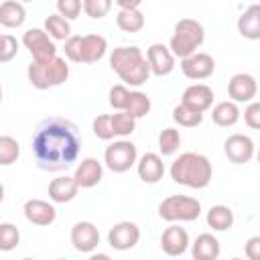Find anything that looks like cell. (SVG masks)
Returning <instances> with one entry per match:
<instances>
[{"label": "cell", "instance_id": "6da1fadb", "mask_svg": "<svg viewBox=\"0 0 260 260\" xmlns=\"http://www.w3.org/2000/svg\"><path fill=\"white\" fill-rule=\"evenodd\" d=\"M81 150V136L73 122L53 116L39 124L32 136V154L39 169L43 171H65L69 169Z\"/></svg>", "mask_w": 260, "mask_h": 260}, {"label": "cell", "instance_id": "7a4b0ae2", "mask_svg": "<svg viewBox=\"0 0 260 260\" xmlns=\"http://www.w3.org/2000/svg\"><path fill=\"white\" fill-rule=\"evenodd\" d=\"M110 67L112 71L124 81V85L140 87L150 77V67L146 57L138 47H116L110 53Z\"/></svg>", "mask_w": 260, "mask_h": 260}, {"label": "cell", "instance_id": "3957f363", "mask_svg": "<svg viewBox=\"0 0 260 260\" xmlns=\"http://www.w3.org/2000/svg\"><path fill=\"white\" fill-rule=\"evenodd\" d=\"M211 162L201 152H183L171 165V179L189 189H205L211 183Z\"/></svg>", "mask_w": 260, "mask_h": 260}, {"label": "cell", "instance_id": "277c9868", "mask_svg": "<svg viewBox=\"0 0 260 260\" xmlns=\"http://www.w3.org/2000/svg\"><path fill=\"white\" fill-rule=\"evenodd\" d=\"M28 83L37 89H49L57 87L67 81L69 77V65L65 57L53 55L49 59H32L26 67Z\"/></svg>", "mask_w": 260, "mask_h": 260}, {"label": "cell", "instance_id": "5b68a950", "mask_svg": "<svg viewBox=\"0 0 260 260\" xmlns=\"http://www.w3.org/2000/svg\"><path fill=\"white\" fill-rule=\"evenodd\" d=\"M205 41V28L195 18H181L175 24L173 37L169 41V49L175 55V59H183L191 53H195Z\"/></svg>", "mask_w": 260, "mask_h": 260}, {"label": "cell", "instance_id": "8992f818", "mask_svg": "<svg viewBox=\"0 0 260 260\" xmlns=\"http://www.w3.org/2000/svg\"><path fill=\"white\" fill-rule=\"evenodd\" d=\"M65 57L73 63H98L106 51H108V41L98 35L89 32L83 37H69L65 41Z\"/></svg>", "mask_w": 260, "mask_h": 260}, {"label": "cell", "instance_id": "52a82bcc", "mask_svg": "<svg viewBox=\"0 0 260 260\" xmlns=\"http://www.w3.org/2000/svg\"><path fill=\"white\" fill-rule=\"evenodd\" d=\"M158 215L169 223L195 221L201 215V201L189 195H169L158 203Z\"/></svg>", "mask_w": 260, "mask_h": 260}, {"label": "cell", "instance_id": "ba28073f", "mask_svg": "<svg viewBox=\"0 0 260 260\" xmlns=\"http://www.w3.org/2000/svg\"><path fill=\"white\" fill-rule=\"evenodd\" d=\"M136 160H138L136 144L126 138L112 142L104 152V162L112 173H126L136 165Z\"/></svg>", "mask_w": 260, "mask_h": 260}, {"label": "cell", "instance_id": "9c48e42d", "mask_svg": "<svg viewBox=\"0 0 260 260\" xmlns=\"http://www.w3.org/2000/svg\"><path fill=\"white\" fill-rule=\"evenodd\" d=\"M181 71H183V75L187 79H193V81L207 79L215 71V59L209 53L195 51V53H191V55L181 59Z\"/></svg>", "mask_w": 260, "mask_h": 260}, {"label": "cell", "instance_id": "30bf717a", "mask_svg": "<svg viewBox=\"0 0 260 260\" xmlns=\"http://www.w3.org/2000/svg\"><path fill=\"white\" fill-rule=\"evenodd\" d=\"M71 246L79 254H91L100 246V230L91 221H77L71 228Z\"/></svg>", "mask_w": 260, "mask_h": 260}, {"label": "cell", "instance_id": "8fae6325", "mask_svg": "<svg viewBox=\"0 0 260 260\" xmlns=\"http://www.w3.org/2000/svg\"><path fill=\"white\" fill-rule=\"evenodd\" d=\"M22 45L28 49L32 59H49L57 55V45L45 32V28H28L22 35Z\"/></svg>", "mask_w": 260, "mask_h": 260}, {"label": "cell", "instance_id": "7c38bea8", "mask_svg": "<svg viewBox=\"0 0 260 260\" xmlns=\"http://www.w3.org/2000/svg\"><path fill=\"white\" fill-rule=\"evenodd\" d=\"M138 242H140V228L134 221H118L108 232V244L118 252L132 250Z\"/></svg>", "mask_w": 260, "mask_h": 260}, {"label": "cell", "instance_id": "4fadbf2b", "mask_svg": "<svg viewBox=\"0 0 260 260\" xmlns=\"http://www.w3.org/2000/svg\"><path fill=\"white\" fill-rule=\"evenodd\" d=\"M254 140L248 134H232L223 142V152L234 165H246L254 158Z\"/></svg>", "mask_w": 260, "mask_h": 260}, {"label": "cell", "instance_id": "5bb4252c", "mask_svg": "<svg viewBox=\"0 0 260 260\" xmlns=\"http://www.w3.org/2000/svg\"><path fill=\"white\" fill-rule=\"evenodd\" d=\"M258 93V83L256 77L250 73H236L230 77L228 81V95L232 102L236 104H248L252 100H256Z\"/></svg>", "mask_w": 260, "mask_h": 260}, {"label": "cell", "instance_id": "9a60e30c", "mask_svg": "<svg viewBox=\"0 0 260 260\" xmlns=\"http://www.w3.org/2000/svg\"><path fill=\"white\" fill-rule=\"evenodd\" d=\"M146 61H148L150 73L152 75H158V77L169 75L175 69V55L162 43H152L146 49Z\"/></svg>", "mask_w": 260, "mask_h": 260}, {"label": "cell", "instance_id": "2e32d148", "mask_svg": "<svg viewBox=\"0 0 260 260\" xmlns=\"http://www.w3.org/2000/svg\"><path fill=\"white\" fill-rule=\"evenodd\" d=\"M189 234L185 228L173 223L169 225L160 236V248L167 256H183L189 248Z\"/></svg>", "mask_w": 260, "mask_h": 260}, {"label": "cell", "instance_id": "e0dca14e", "mask_svg": "<svg viewBox=\"0 0 260 260\" xmlns=\"http://www.w3.org/2000/svg\"><path fill=\"white\" fill-rule=\"evenodd\" d=\"M24 217L28 223L32 225H51L57 217V209L53 203L45 201V199H28L24 201Z\"/></svg>", "mask_w": 260, "mask_h": 260}, {"label": "cell", "instance_id": "ac0fdd59", "mask_svg": "<svg viewBox=\"0 0 260 260\" xmlns=\"http://www.w3.org/2000/svg\"><path fill=\"white\" fill-rule=\"evenodd\" d=\"M73 179L79 185V189H91L104 179V165L98 158L87 156L77 165Z\"/></svg>", "mask_w": 260, "mask_h": 260}, {"label": "cell", "instance_id": "d6986e66", "mask_svg": "<svg viewBox=\"0 0 260 260\" xmlns=\"http://www.w3.org/2000/svg\"><path fill=\"white\" fill-rule=\"evenodd\" d=\"M136 171H138V177L140 181L152 185V183H158L165 175V162H162V156L158 152H144L138 160H136Z\"/></svg>", "mask_w": 260, "mask_h": 260}, {"label": "cell", "instance_id": "ffe728a7", "mask_svg": "<svg viewBox=\"0 0 260 260\" xmlns=\"http://www.w3.org/2000/svg\"><path fill=\"white\" fill-rule=\"evenodd\" d=\"M213 89L205 83H193L189 87H185L183 95H181V104L197 110V112H207L213 104Z\"/></svg>", "mask_w": 260, "mask_h": 260}, {"label": "cell", "instance_id": "44dd1931", "mask_svg": "<svg viewBox=\"0 0 260 260\" xmlns=\"http://www.w3.org/2000/svg\"><path fill=\"white\" fill-rule=\"evenodd\" d=\"M47 191H49V199H51L53 203H69V201H73V199L77 197L79 185L75 183L73 177L63 175V177L53 179V181L49 183V189H47Z\"/></svg>", "mask_w": 260, "mask_h": 260}, {"label": "cell", "instance_id": "7402d4cb", "mask_svg": "<svg viewBox=\"0 0 260 260\" xmlns=\"http://www.w3.org/2000/svg\"><path fill=\"white\" fill-rule=\"evenodd\" d=\"M238 32L248 41L260 39V6L252 4L238 16Z\"/></svg>", "mask_w": 260, "mask_h": 260}, {"label": "cell", "instance_id": "603a6c76", "mask_svg": "<svg viewBox=\"0 0 260 260\" xmlns=\"http://www.w3.org/2000/svg\"><path fill=\"white\" fill-rule=\"evenodd\" d=\"M191 246V254L195 260H217L219 258V240L213 234H199Z\"/></svg>", "mask_w": 260, "mask_h": 260}, {"label": "cell", "instance_id": "cb8c5ba5", "mask_svg": "<svg viewBox=\"0 0 260 260\" xmlns=\"http://www.w3.org/2000/svg\"><path fill=\"white\" fill-rule=\"evenodd\" d=\"M26 20V10L18 0H4L0 4V24L4 28H18Z\"/></svg>", "mask_w": 260, "mask_h": 260}, {"label": "cell", "instance_id": "d4e9b609", "mask_svg": "<svg viewBox=\"0 0 260 260\" xmlns=\"http://www.w3.org/2000/svg\"><path fill=\"white\" fill-rule=\"evenodd\" d=\"M240 108L236 102L232 100H225V102H219L211 108V120L215 126H221V128H230L234 124H238L240 120Z\"/></svg>", "mask_w": 260, "mask_h": 260}, {"label": "cell", "instance_id": "484cf974", "mask_svg": "<svg viewBox=\"0 0 260 260\" xmlns=\"http://www.w3.org/2000/svg\"><path fill=\"white\" fill-rule=\"evenodd\" d=\"M205 219L213 232H228L234 225V211H232V207L217 203V205H211L207 209Z\"/></svg>", "mask_w": 260, "mask_h": 260}, {"label": "cell", "instance_id": "4316f807", "mask_svg": "<svg viewBox=\"0 0 260 260\" xmlns=\"http://www.w3.org/2000/svg\"><path fill=\"white\" fill-rule=\"evenodd\" d=\"M116 24L124 32H138L144 28V14L138 8H120L116 14Z\"/></svg>", "mask_w": 260, "mask_h": 260}, {"label": "cell", "instance_id": "83f0119b", "mask_svg": "<svg viewBox=\"0 0 260 260\" xmlns=\"http://www.w3.org/2000/svg\"><path fill=\"white\" fill-rule=\"evenodd\" d=\"M45 32L53 41H67L71 37V24L67 18H63L59 12H55L45 18Z\"/></svg>", "mask_w": 260, "mask_h": 260}, {"label": "cell", "instance_id": "f1b7e54d", "mask_svg": "<svg viewBox=\"0 0 260 260\" xmlns=\"http://www.w3.org/2000/svg\"><path fill=\"white\" fill-rule=\"evenodd\" d=\"M181 146V134L177 128L169 126V128H162L160 134H158V152L160 156H173Z\"/></svg>", "mask_w": 260, "mask_h": 260}, {"label": "cell", "instance_id": "f546056e", "mask_svg": "<svg viewBox=\"0 0 260 260\" xmlns=\"http://www.w3.org/2000/svg\"><path fill=\"white\" fill-rule=\"evenodd\" d=\"M20 156V144L14 136L0 134V167H10Z\"/></svg>", "mask_w": 260, "mask_h": 260}, {"label": "cell", "instance_id": "4dcf8cb0", "mask_svg": "<svg viewBox=\"0 0 260 260\" xmlns=\"http://www.w3.org/2000/svg\"><path fill=\"white\" fill-rule=\"evenodd\" d=\"M173 120L183 128H195L203 122V112H197L185 104H179L173 108Z\"/></svg>", "mask_w": 260, "mask_h": 260}, {"label": "cell", "instance_id": "1f68e13d", "mask_svg": "<svg viewBox=\"0 0 260 260\" xmlns=\"http://www.w3.org/2000/svg\"><path fill=\"white\" fill-rule=\"evenodd\" d=\"M124 112H128L136 120L138 118H144L150 112V98L144 91H140V89L130 91V100H128V106H126Z\"/></svg>", "mask_w": 260, "mask_h": 260}, {"label": "cell", "instance_id": "d6a6232c", "mask_svg": "<svg viewBox=\"0 0 260 260\" xmlns=\"http://www.w3.org/2000/svg\"><path fill=\"white\" fill-rule=\"evenodd\" d=\"M112 116V130H114V136H130L134 130H136V118H132L128 112L124 110H118V114H110Z\"/></svg>", "mask_w": 260, "mask_h": 260}, {"label": "cell", "instance_id": "836d02e7", "mask_svg": "<svg viewBox=\"0 0 260 260\" xmlns=\"http://www.w3.org/2000/svg\"><path fill=\"white\" fill-rule=\"evenodd\" d=\"M20 244V232L14 223L4 221L0 223V250L2 252H10Z\"/></svg>", "mask_w": 260, "mask_h": 260}, {"label": "cell", "instance_id": "e575fe53", "mask_svg": "<svg viewBox=\"0 0 260 260\" xmlns=\"http://www.w3.org/2000/svg\"><path fill=\"white\" fill-rule=\"evenodd\" d=\"M81 10L89 18L100 20L112 10V0H81Z\"/></svg>", "mask_w": 260, "mask_h": 260}, {"label": "cell", "instance_id": "d590c367", "mask_svg": "<svg viewBox=\"0 0 260 260\" xmlns=\"http://www.w3.org/2000/svg\"><path fill=\"white\" fill-rule=\"evenodd\" d=\"M18 53V41L16 37L8 32H0V63H8Z\"/></svg>", "mask_w": 260, "mask_h": 260}, {"label": "cell", "instance_id": "8d00e7d4", "mask_svg": "<svg viewBox=\"0 0 260 260\" xmlns=\"http://www.w3.org/2000/svg\"><path fill=\"white\" fill-rule=\"evenodd\" d=\"M91 130H93V134H95L100 140H112V138H114L112 116H110V114H100L98 118H93Z\"/></svg>", "mask_w": 260, "mask_h": 260}, {"label": "cell", "instance_id": "74e56055", "mask_svg": "<svg viewBox=\"0 0 260 260\" xmlns=\"http://www.w3.org/2000/svg\"><path fill=\"white\" fill-rule=\"evenodd\" d=\"M108 98H110V106H112L114 110H126L128 100H130V89H128L124 83L112 85Z\"/></svg>", "mask_w": 260, "mask_h": 260}, {"label": "cell", "instance_id": "f35d334b", "mask_svg": "<svg viewBox=\"0 0 260 260\" xmlns=\"http://www.w3.org/2000/svg\"><path fill=\"white\" fill-rule=\"evenodd\" d=\"M57 12L63 18L73 20L81 14V0H57Z\"/></svg>", "mask_w": 260, "mask_h": 260}, {"label": "cell", "instance_id": "ab89813d", "mask_svg": "<svg viewBox=\"0 0 260 260\" xmlns=\"http://www.w3.org/2000/svg\"><path fill=\"white\" fill-rule=\"evenodd\" d=\"M244 122L252 130H258L260 128V104L256 100L248 102V106L244 108Z\"/></svg>", "mask_w": 260, "mask_h": 260}, {"label": "cell", "instance_id": "60d3db41", "mask_svg": "<svg viewBox=\"0 0 260 260\" xmlns=\"http://www.w3.org/2000/svg\"><path fill=\"white\" fill-rule=\"evenodd\" d=\"M244 254H246L250 260H258V258H260V236H252V238L246 242Z\"/></svg>", "mask_w": 260, "mask_h": 260}, {"label": "cell", "instance_id": "b9f144b4", "mask_svg": "<svg viewBox=\"0 0 260 260\" xmlns=\"http://www.w3.org/2000/svg\"><path fill=\"white\" fill-rule=\"evenodd\" d=\"M120 8H138L142 4V0H114Z\"/></svg>", "mask_w": 260, "mask_h": 260}, {"label": "cell", "instance_id": "7bdbcfd3", "mask_svg": "<svg viewBox=\"0 0 260 260\" xmlns=\"http://www.w3.org/2000/svg\"><path fill=\"white\" fill-rule=\"evenodd\" d=\"M2 199H4V185L0 183V203H2Z\"/></svg>", "mask_w": 260, "mask_h": 260}, {"label": "cell", "instance_id": "ee69618b", "mask_svg": "<svg viewBox=\"0 0 260 260\" xmlns=\"http://www.w3.org/2000/svg\"><path fill=\"white\" fill-rule=\"evenodd\" d=\"M0 102H2V85H0Z\"/></svg>", "mask_w": 260, "mask_h": 260}, {"label": "cell", "instance_id": "f6af8a7d", "mask_svg": "<svg viewBox=\"0 0 260 260\" xmlns=\"http://www.w3.org/2000/svg\"><path fill=\"white\" fill-rule=\"evenodd\" d=\"M18 2H32V0H18Z\"/></svg>", "mask_w": 260, "mask_h": 260}]
</instances>
